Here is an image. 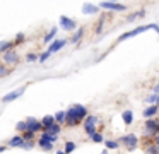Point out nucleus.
<instances>
[{
	"instance_id": "nucleus-7",
	"label": "nucleus",
	"mask_w": 159,
	"mask_h": 154,
	"mask_svg": "<svg viewBox=\"0 0 159 154\" xmlns=\"http://www.w3.org/2000/svg\"><path fill=\"white\" fill-rule=\"evenodd\" d=\"M120 142H123L125 146H127V149L132 151V149H135V147H137V137L132 135V133H130V135H123L120 139Z\"/></svg>"
},
{
	"instance_id": "nucleus-14",
	"label": "nucleus",
	"mask_w": 159,
	"mask_h": 154,
	"mask_svg": "<svg viewBox=\"0 0 159 154\" xmlns=\"http://www.w3.org/2000/svg\"><path fill=\"white\" fill-rule=\"evenodd\" d=\"M14 48V41H0V53L4 55L7 53L9 50H12Z\"/></svg>"
},
{
	"instance_id": "nucleus-17",
	"label": "nucleus",
	"mask_w": 159,
	"mask_h": 154,
	"mask_svg": "<svg viewBox=\"0 0 159 154\" xmlns=\"http://www.w3.org/2000/svg\"><path fill=\"white\" fill-rule=\"evenodd\" d=\"M57 31H58L57 27H52V29H50V33L45 36V40H43V41H45V43H50V44H52V43H53V38L57 36Z\"/></svg>"
},
{
	"instance_id": "nucleus-21",
	"label": "nucleus",
	"mask_w": 159,
	"mask_h": 154,
	"mask_svg": "<svg viewBox=\"0 0 159 154\" xmlns=\"http://www.w3.org/2000/svg\"><path fill=\"white\" fill-rule=\"evenodd\" d=\"M156 113H157V106H149L147 110H144V116H147V118L154 116Z\"/></svg>"
},
{
	"instance_id": "nucleus-34",
	"label": "nucleus",
	"mask_w": 159,
	"mask_h": 154,
	"mask_svg": "<svg viewBox=\"0 0 159 154\" xmlns=\"http://www.w3.org/2000/svg\"><path fill=\"white\" fill-rule=\"evenodd\" d=\"M5 74H9V70H5V68H4V65L0 63V77H2V75H5Z\"/></svg>"
},
{
	"instance_id": "nucleus-41",
	"label": "nucleus",
	"mask_w": 159,
	"mask_h": 154,
	"mask_svg": "<svg viewBox=\"0 0 159 154\" xmlns=\"http://www.w3.org/2000/svg\"><path fill=\"white\" fill-rule=\"evenodd\" d=\"M157 103H159V98H157Z\"/></svg>"
},
{
	"instance_id": "nucleus-11",
	"label": "nucleus",
	"mask_w": 159,
	"mask_h": 154,
	"mask_svg": "<svg viewBox=\"0 0 159 154\" xmlns=\"http://www.w3.org/2000/svg\"><path fill=\"white\" fill-rule=\"evenodd\" d=\"M63 46H65V40H55V41H53V43L48 46V51H50V53H55V51L62 50Z\"/></svg>"
},
{
	"instance_id": "nucleus-29",
	"label": "nucleus",
	"mask_w": 159,
	"mask_h": 154,
	"mask_svg": "<svg viewBox=\"0 0 159 154\" xmlns=\"http://www.w3.org/2000/svg\"><path fill=\"white\" fill-rule=\"evenodd\" d=\"M50 55H52V53H50V51L46 50V51H43V53H41V55H39V57H38V60H39V62H41V63H43V62H46V60H48V58H50Z\"/></svg>"
},
{
	"instance_id": "nucleus-33",
	"label": "nucleus",
	"mask_w": 159,
	"mask_h": 154,
	"mask_svg": "<svg viewBox=\"0 0 159 154\" xmlns=\"http://www.w3.org/2000/svg\"><path fill=\"white\" fill-rule=\"evenodd\" d=\"M33 146H34V142H24L22 144V149H33Z\"/></svg>"
},
{
	"instance_id": "nucleus-16",
	"label": "nucleus",
	"mask_w": 159,
	"mask_h": 154,
	"mask_svg": "<svg viewBox=\"0 0 159 154\" xmlns=\"http://www.w3.org/2000/svg\"><path fill=\"white\" fill-rule=\"evenodd\" d=\"M45 133H48V135H53V137H58V133H60V125H58V123L52 125L50 128L45 130Z\"/></svg>"
},
{
	"instance_id": "nucleus-24",
	"label": "nucleus",
	"mask_w": 159,
	"mask_h": 154,
	"mask_svg": "<svg viewBox=\"0 0 159 154\" xmlns=\"http://www.w3.org/2000/svg\"><path fill=\"white\" fill-rule=\"evenodd\" d=\"M24 40H26L24 33H17V34H16V40H14V46H16V44H21V43H24Z\"/></svg>"
},
{
	"instance_id": "nucleus-32",
	"label": "nucleus",
	"mask_w": 159,
	"mask_h": 154,
	"mask_svg": "<svg viewBox=\"0 0 159 154\" xmlns=\"http://www.w3.org/2000/svg\"><path fill=\"white\" fill-rule=\"evenodd\" d=\"M26 60H28V62H36V60H38V55L29 53V55H26Z\"/></svg>"
},
{
	"instance_id": "nucleus-27",
	"label": "nucleus",
	"mask_w": 159,
	"mask_h": 154,
	"mask_svg": "<svg viewBox=\"0 0 159 154\" xmlns=\"http://www.w3.org/2000/svg\"><path fill=\"white\" fill-rule=\"evenodd\" d=\"M74 149H75V144H74V142H67L65 144V151H63V152L70 154V152H74Z\"/></svg>"
},
{
	"instance_id": "nucleus-31",
	"label": "nucleus",
	"mask_w": 159,
	"mask_h": 154,
	"mask_svg": "<svg viewBox=\"0 0 159 154\" xmlns=\"http://www.w3.org/2000/svg\"><path fill=\"white\" fill-rule=\"evenodd\" d=\"M91 139H93L94 142H103V135H101V133H98V132L94 133V135L91 137Z\"/></svg>"
},
{
	"instance_id": "nucleus-37",
	"label": "nucleus",
	"mask_w": 159,
	"mask_h": 154,
	"mask_svg": "<svg viewBox=\"0 0 159 154\" xmlns=\"http://www.w3.org/2000/svg\"><path fill=\"white\" fill-rule=\"evenodd\" d=\"M156 144H157V146H159V133H157V135H156Z\"/></svg>"
},
{
	"instance_id": "nucleus-3",
	"label": "nucleus",
	"mask_w": 159,
	"mask_h": 154,
	"mask_svg": "<svg viewBox=\"0 0 159 154\" xmlns=\"http://www.w3.org/2000/svg\"><path fill=\"white\" fill-rule=\"evenodd\" d=\"M96 122H98L96 116H87L86 122H84V128H86V132L89 133L91 137L96 133Z\"/></svg>"
},
{
	"instance_id": "nucleus-13",
	"label": "nucleus",
	"mask_w": 159,
	"mask_h": 154,
	"mask_svg": "<svg viewBox=\"0 0 159 154\" xmlns=\"http://www.w3.org/2000/svg\"><path fill=\"white\" fill-rule=\"evenodd\" d=\"M22 144H24L22 135H14L11 140H9V147H22Z\"/></svg>"
},
{
	"instance_id": "nucleus-10",
	"label": "nucleus",
	"mask_w": 159,
	"mask_h": 154,
	"mask_svg": "<svg viewBox=\"0 0 159 154\" xmlns=\"http://www.w3.org/2000/svg\"><path fill=\"white\" fill-rule=\"evenodd\" d=\"M101 7L110 10H125L123 3H116V2H101Z\"/></svg>"
},
{
	"instance_id": "nucleus-22",
	"label": "nucleus",
	"mask_w": 159,
	"mask_h": 154,
	"mask_svg": "<svg viewBox=\"0 0 159 154\" xmlns=\"http://www.w3.org/2000/svg\"><path fill=\"white\" fill-rule=\"evenodd\" d=\"M55 122L58 123V125L65 122V111H58V113H55Z\"/></svg>"
},
{
	"instance_id": "nucleus-20",
	"label": "nucleus",
	"mask_w": 159,
	"mask_h": 154,
	"mask_svg": "<svg viewBox=\"0 0 159 154\" xmlns=\"http://www.w3.org/2000/svg\"><path fill=\"white\" fill-rule=\"evenodd\" d=\"M38 144H39V147H41V149H45V151H52V149H53V144H52V142H48V140L39 139V140H38Z\"/></svg>"
},
{
	"instance_id": "nucleus-30",
	"label": "nucleus",
	"mask_w": 159,
	"mask_h": 154,
	"mask_svg": "<svg viewBox=\"0 0 159 154\" xmlns=\"http://www.w3.org/2000/svg\"><path fill=\"white\" fill-rule=\"evenodd\" d=\"M106 147H108V149H116L118 142H116V140H106Z\"/></svg>"
},
{
	"instance_id": "nucleus-1",
	"label": "nucleus",
	"mask_w": 159,
	"mask_h": 154,
	"mask_svg": "<svg viewBox=\"0 0 159 154\" xmlns=\"http://www.w3.org/2000/svg\"><path fill=\"white\" fill-rule=\"evenodd\" d=\"M87 118V110L82 105H74L65 111V123L69 127H75L80 123V120Z\"/></svg>"
},
{
	"instance_id": "nucleus-8",
	"label": "nucleus",
	"mask_w": 159,
	"mask_h": 154,
	"mask_svg": "<svg viewBox=\"0 0 159 154\" xmlns=\"http://www.w3.org/2000/svg\"><path fill=\"white\" fill-rule=\"evenodd\" d=\"M60 26L63 27V29H67V31H72V29H75V21L74 19H70V17H67V16H62L60 17Z\"/></svg>"
},
{
	"instance_id": "nucleus-9",
	"label": "nucleus",
	"mask_w": 159,
	"mask_h": 154,
	"mask_svg": "<svg viewBox=\"0 0 159 154\" xmlns=\"http://www.w3.org/2000/svg\"><path fill=\"white\" fill-rule=\"evenodd\" d=\"M2 58H4V62H5V63H17L19 55L16 53V50H9L7 53H4V55H2Z\"/></svg>"
},
{
	"instance_id": "nucleus-4",
	"label": "nucleus",
	"mask_w": 159,
	"mask_h": 154,
	"mask_svg": "<svg viewBox=\"0 0 159 154\" xmlns=\"http://www.w3.org/2000/svg\"><path fill=\"white\" fill-rule=\"evenodd\" d=\"M24 122H26V125H28V130H29V132H33V133L39 132V130L43 128L41 122H38V120H36V118H33V116H29L28 120H24Z\"/></svg>"
},
{
	"instance_id": "nucleus-40",
	"label": "nucleus",
	"mask_w": 159,
	"mask_h": 154,
	"mask_svg": "<svg viewBox=\"0 0 159 154\" xmlns=\"http://www.w3.org/2000/svg\"><path fill=\"white\" fill-rule=\"evenodd\" d=\"M57 154H65V152H63V151H58V152H57Z\"/></svg>"
},
{
	"instance_id": "nucleus-12",
	"label": "nucleus",
	"mask_w": 159,
	"mask_h": 154,
	"mask_svg": "<svg viewBox=\"0 0 159 154\" xmlns=\"http://www.w3.org/2000/svg\"><path fill=\"white\" fill-rule=\"evenodd\" d=\"M55 116H52V115H46V116H43L41 118V125H43V130H46V128H50L52 125H55Z\"/></svg>"
},
{
	"instance_id": "nucleus-36",
	"label": "nucleus",
	"mask_w": 159,
	"mask_h": 154,
	"mask_svg": "<svg viewBox=\"0 0 159 154\" xmlns=\"http://www.w3.org/2000/svg\"><path fill=\"white\" fill-rule=\"evenodd\" d=\"M4 151H7V147H5V146H0V152H4Z\"/></svg>"
},
{
	"instance_id": "nucleus-5",
	"label": "nucleus",
	"mask_w": 159,
	"mask_h": 154,
	"mask_svg": "<svg viewBox=\"0 0 159 154\" xmlns=\"http://www.w3.org/2000/svg\"><path fill=\"white\" fill-rule=\"evenodd\" d=\"M145 130L149 135H157L159 133V122L157 120H147L145 122Z\"/></svg>"
},
{
	"instance_id": "nucleus-35",
	"label": "nucleus",
	"mask_w": 159,
	"mask_h": 154,
	"mask_svg": "<svg viewBox=\"0 0 159 154\" xmlns=\"http://www.w3.org/2000/svg\"><path fill=\"white\" fill-rule=\"evenodd\" d=\"M149 152H151V154H157V151H156V147H149Z\"/></svg>"
},
{
	"instance_id": "nucleus-2",
	"label": "nucleus",
	"mask_w": 159,
	"mask_h": 154,
	"mask_svg": "<svg viewBox=\"0 0 159 154\" xmlns=\"http://www.w3.org/2000/svg\"><path fill=\"white\" fill-rule=\"evenodd\" d=\"M149 29H154V24H147V26H139V27H135V29L128 31V33H123L116 41H118V43H121V41L128 40V38H134V36H137V34H140V33H145V31H149Z\"/></svg>"
},
{
	"instance_id": "nucleus-23",
	"label": "nucleus",
	"mask_w": 159,
	"mask_h": 154,
	"mask_svg": "<svg viewBox=\"0 0 159 154\" xmlns=\"http://www.w3.org/2000/svg\"><path fill=\"white\" fill-rule=\"evenodd\" d=\"M22 139H24V142H33V139H34V133L29 132V130H26V132L22 133Z\"/></svg>"
},
{
	"instance_id": "nucleus-18",
	"label": "nucleus",
	"mask_w": 159,
	"mask_h": 154,
	"mask_svg": "<svg viewBox=\"0 0 159 154\" xmlns=\"http://www.w3.org/2000/svg\"><path fill=\"white\" fill-rule=\"evenodd\" d=\"M121 118H123V122L127 123V125H130V123L134 122V113H132L130 110H127V111H123V115H121Z\"/></svg>"
},
{
	"instance_id": "nucleus-28",
	"label": "nucleus",
	"mask_w": 159,
	"mask_h": 154,
	"mask_svg": "<svg viewBox=\"0 0 159 154\" xmlns=\"http://www.w3.org/2000/svg\"><path fill=\"white\" fill-rule=\"evenodd\" d=\"M16 128H17V132H22V133H24L26 130H28V125H26V122H19L17 125H16Z\"/></svg>"
},
{
	"instance_id": "nucleus-39",
	"label": "nucleus",
	"mask_w": 159,
	"mask_h": 154,
	"mask_svg": "<svg viewBox=\"0 0 159 154\" xmlns=\"http://www.w3.org/2000/svg\"><path fill=\"white\" fill-rule=\"evenodd\" d=\"M156 92H159V84H157V86H156Z\"/></svg>"
},
{
	"instance_id": "nucleus-6",
	"label": "nucleus",
	"mask_w": 159,
	"mask_h": 154,
	"mask_svg": "<svg viewBox=\"0 0 159 154\" xmlns=\"http://www.w3.org/2000/svg\"><path fill=\"white\" fill-rule=\"evenodd\" d=\"M26 91V87H19L17 91H12V92H9V94H5L4 98L0 99L2 103H11V101H14V99H17V98H21V94Z\"/></svg>"
},
{
	"instance_id": "nucleus-38",
	"label": "nucleus",
	"mask_w": 159,
	"mask_h": 154,
	"mask_svg": "<svg viewBox=\"0 0 159 154\" xmlns=\"http://www.w3.org/2000/svg\"><path fill=\"white\" fill-rule=\"evenodd\" d=\"M154 31H157V33H159V26H157V24H154Z\"/></svg>"
},
{
	"instance_id": "nucleus-25",
	"label": "nucleus",
	"mask_w": 159,
	"mask_h": 154,
	"mask_svg": "<svg viewBox=\"0 0 159 154\" xmlns=\"http://www.w3.org/2000/svg\"><path fill=\"white\" fill-rule=\"evenodd\" d=\"M142 16H145V12H144V10H139V12H135V14H130V16L127 17V21H134V19L142 17Z\"/></svg>"
},
{
	"instance_id": "nucleus-15",
	"label": "nucleus",
	"mask_w": 159,
	"mask_h": 154,
	"mask_svg": "<svg viewBox=\"0 0 159 154\" xmlns=\"http://www.w3.org/2000/svg\"><path fill=\"white\" fill-rule=\"evenodd\" d=\"M82 12L84 14H96L98 12V7L94 3H84L82 5Z\"/></svg>"
},
{
	"instance_id": "nucleus-26",
	"label": "nucleus",
	"mask_w": 159,
	"mask_h": 154,
	"mask_svg": "<svg viewBox=\"0 0 159 154\" xmlns=\"http://www.w3.org/2000/svg\"><path fill=\"white\" fill-rule=\"evenodd\" d=\"M41 139L43 140H48V142H57V139H58V137H53V135H48V133H45V132H43L41 133Z\"/></svg>"
},
{
	"instance_id": "nucleus-19",
	"label": "nucleus",
	"mask_w": 159,
	"mask_h": 154,
	"mask_svg": "<svg viewBox=\"0 0 159 154\" xmlns=\"http://www.w3.org/2000/svg\"><path fill=\"white\" fill-rule=\"evenodd\" d=\"M82 36H84V29H82V27H79V29H77V33L70 38V43H79Z\"/></svg>"
}]
</instances>
